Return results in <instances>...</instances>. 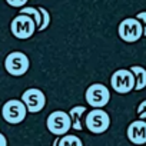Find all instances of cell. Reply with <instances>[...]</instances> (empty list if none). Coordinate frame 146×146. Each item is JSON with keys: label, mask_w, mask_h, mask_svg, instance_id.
<instances>
[{"label": "cell", "mask_w": 146, "mask_h": 146, "mask_svg": "<svg viewBox=\"0 0 146 146\" xmlns=\"http://www.w3.org/2000/svg\"><path fill=\"white\" fill-rule=\"evenodd\" d=\"M10 32L16 39L26 40L30 39L35 35V32H37V26L32 17L26 15H17L10 23Z\"/></svg>", "instance_id": "obj_4"}, {"label": "cell", "mask_w": 146, "mask_h": 146, "mask_svg": "<svg viewBox=\"0 0 146 146\" xmlns=\"http://www.w3.org/2000/svg\"><path fill=\"white\" fill-rule=\"evenodd\" d=\"M57 145H59V136H56V137H54V140H53V145H52V146H57Z\"/></svg>", "instance_id": "obj_21"}, {"label": "cell", "mask_w": 146, "mask_h": 146, "mask_svg": "<svg viewBox=\"0 0 146 146\" xmlns=\"http://www.w3.org/2000/svg\"><path fill=\"white\" fill-rule=\"evenodd\" d=\"M142 112H146V99L140 102V105L137 106V113H142Z\"/></svg>", "instance_id": "obj_18"}, {"label": "cell", "mask_w": 146, "mask_h": 146, "mask_svg": "<svg viewBox=\"0 0 146 146\" xmlns=\"http://www.w3.org/2000/svg\"><path fill=\"white\" fill-rule=\"evenodd\" d=\"M85 126L92 135H103L110 126V116L103 109H92L86 113Z\"/></svg>", "instance_id": "obj_2"}, {"label": "cell", "mask_w": 146, "mask_h": 146, "mask_svg": "<svg viewBox=\"0 0 146 146\" xmlns=\"http://www.w3.org/2000/svg\"><path fill=\"white\" fill-rule=\"evenodd\" d=\"M29 0H6V3L12 7H23Z\"/></svg>", "instance_id": "obj_17"}, {"label": "cell", "mask_w": 146, "mask_h": 146, "mask_svg": "<svg viewBox=\"0 0 146 146\" xmlns=\"http://www.w3.org/2000/svg\"><path fill=\"white\" fill-rule=\"evenodd\" d=\"M26 109L27 113H39L43 110V108L46 106V95L43 93V90L37 89V88H30L26 89L22 93V99H20Z\"/></svg>", "instance_id": "obj_9"}, {"label": "cell", "mask_w": 146, "mask_h": 146, "mask_svg": "<svg viewBox=\"0 0 146 146\" xmlns=\"http://www.w3.org/2000/svg\"><path fill=\"white\" fill-rule=\"evenodd\" d=\"M110 86L116 93L126 95L135 90V76L129 69H117L110 76Z\"/></svg>", "instance_id": "obj_6"}, {"label": "cell", "mask_w": 146, "mask_h": 146, "mask_svg": "<svg viewBox=\"0 0 146 146\" xmlns=\"http://www.w3.org/2000/svg\"><path fill=\"white\" fill-rule=\"evenodd\" d=\"M86 112H88V109L85 106H73L69 110V116L72 119V129H75V130H82L83 129L82 117Z\"/></svg>", "instance_id": "obj_11"}, {"label": "cell", "mask_w": 146, "mask_h": 146, "mask_svg": "<svg viewBox=\"0 0 146 146\" xmlns=\"http://www.w3.org/2000/svg\"><path fill=\"white\" fill-rule=\"evenodd\" d=\"M27 116V109L25 103L19 99H10L2 106V117L10 125L22 123Z\"/></svg>", "instance_id": "obj_5"}, {"label": "cell", "mask_w": 146, "mask_h": 146, "mask_svg": "<svg viewBox=\"0 0 146 146\" xmlns=\"http://www.w3.org/2000/svg\"><path fill=\"white\" fill-rule=\"evenodd\" d=\"M0 146H7V139L2 132H0Z\"/></svg>", "instance_id": "obj_19"}, {"label": "cell", "mask_w": 146, "mask_h": 146, "mask_svg": "<svg viewBox=\"0 0 146 146\" xmlns=\"http://www.w3.org/2000/svg\"><path fill=\"white\" fill-rule=\"evenodd\" d=\"M37 9H39V12L42 15V25L37 27V30L39 32H44L49 27V25H50V13L44 7H37Z\"/></svg>", "instance_id": "obj_15"}, {"label": "cell", "mask_w": 146, "mask_h": 146, "mask_svg": "<svg viewBox=\"0 0 146 146\" xmlns=\"http://www.w3.org/2000/svg\"><path fill=\"white\" fill-rule=\"evenodd\" d=\"M119 37L126 43H136L143 36V27L136 17L123 19L117 27Z\"/></svg>", "instance_id": "obj_8"}, {"label": "cell", "mask_w": 146, "mask_h": 146, "mask_svg": "<svg viewBox=\"0 0 146 146\" xmlns=\"http://www.w3.org/2000/svg\"><path fill=\"white\" fill-rule=\"evenodd\" d=\"M46 127L47 130L54 136H64L72 129V119L67 112L63 110H54L52 112L46 119Z\"/></svg>", "instance_id": "obj_3"}, {"label": "cell", "mask_w": 146, "mask_h": 146, "mask_svg": "<svg viewBox=\"0 0 146 146\" xmlns=\"http://www.w3.org/2000/svg\"><path fill=\"white\" fill-rule=\"evenodd\" d=\"M57 146H83V142L76 135H64L59 137Z\"/></svg>", "instance_id": "obj_13"}, {"label": "cell", "mask_w": 146, "mask_h": 146, "mask_svg": "<svg viewBox=\"0 0 146 146\" xmlns=\"http://www.w3.org/2000/svg\"><path fill=\"white\" fill-rule=\"evenodd\" d=\"M129 70L135 76V90H142L146 88V69L143 66H130Z\"/></svg>", "instance_id": "obj_12"}, {"label": "cell", "mask_w": 146, "mask_h": 146, "mask_svg": "<svg viewBox=\"0 0 146 146\" xmlns=\"http://www.w3.org/2000/svg\"><path fill=\"white\" fill-rule=\"evenodd\" d=\"M139 119L146 122V112H142V113H139Z\"/></svg>", "instance_id": "obj_20"}, {"label": "cell", "mask_w": 146, "mask_h": 146, "mask_svg": "<svg viewBox=\"0 0 146 146\" xmlns=\"http://www.w3.org/2000/svg\"><path fill=\"white\" fill-rule=\"evenodd\" d=\"M19 15H26V16L32 17L35 20V23H36L37 27L42 25V15H40V12H39L37 7H22L20 12H19Z\"/></svg>", "instance_id": "obj_14"}, {"label": "cell", "mask_w": 146, "mask_h": 146, "mask_svg": "<svg viewBox=\"0 0 146 146\" xmlns=\"http://www.w3.org/2000/svg\"><path fill=\"white\" fill-rule=\"evenodd\" d=\"M126 136L136 146L146 145V122L137 119V120H133L132 123H129V126L126 129Z\"/></svg>", "instance_id": "obj_10"}, {"label": "cell", "mask_w": 146, "mask_h": 146, "mask_svg": "<svg viewBox=\"0 0 146 146\" xmlns=\"http://www.w3.org/2000/svg\"><path fill=\"white\" fill-rule=\"evenodd\" d=\"M30 60L23 52H10L5 59V69L13 78H22L29 72Z\"/></svg>", "instance_id": "obj_1"}, {"label": "cell", "mask_w": 146, "mask_h": 146, "mask_svg": "<svg viewBox=\"0 0 146 146\" xmlns=\"http://www.w3.org/2000/svg\"><path fill=\"white\" fill-rule=\"evenodd\" d=\"M85 99L93 109H103L110 100V90L102 83H93L86 89Z\"/></svg>", "instance_id": "obj_7"}, {"label": "cell", "mask_w": 146, "mask_h": 146, "mask_svg": "<svg viewBox=\"0 0 146 146\" xmlns=\"http://www.w3.org/2000/svg\"><path fill=\"white\" fill-rule=\"evenodd\" d=\"M136 19L140 22V25H142V27H143V36H146V12L137 13Z\"/></svg>", "instance_id": "obj_16"}]
</instances>
